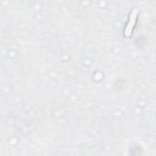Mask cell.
Listing matches in <instances>:
<instances>
[{
    "label": "cell",
    "mask_w": 156,
    "mask_h": 156,
    "mask_svg": "<svg viewBox=\"0 0 156 156\" xmlns=\"http://www.w3.org/2000/svg\"><path fill=\"white\" fill-rule=\"evenodd\" d=\"M138 12V9H134L130 13L129 22H128V23L125 28V30H124V34L126 37L130 36L132 34V31L133 27L134 26V24H135V23L136 21Z\"/></svg>",
    "instance_id": "cell-1"
}]
</instances>
